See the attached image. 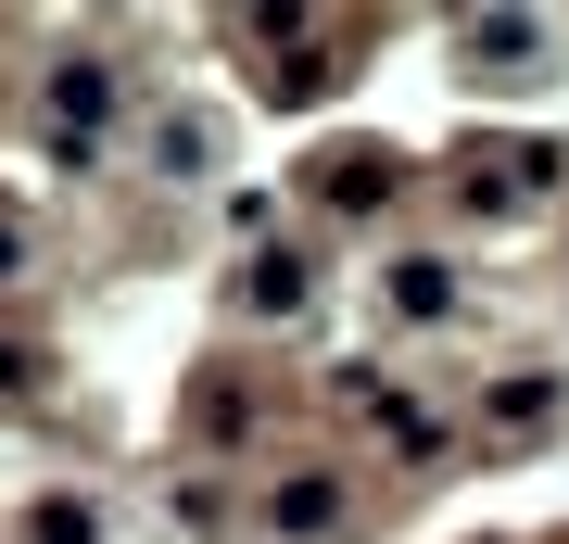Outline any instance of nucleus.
I'll list each match as a JSON object with an SVG mask.
<instances>
[{
    "instance_id": "obj_1",
    "label": "nucleus",
    "mask_w": 569,
    "mask_h": 544,
    "mask_svg": "<svg viewBox=\"0 0 569 544\" xmlns=\"http://www.w3.org/2000/svg\"><path fill=\"white\" fill-rule=\"evenodd\" d=\"M545 178H557V152H507V140H481V152L456 165L468 202H507V190H545Z\"/></svg>"
},
{
    "instance_id": "obj_2",
    "label": "nucleus",
    "mask_w": 569,
    "mask_h": 544,
    "mask_svg": "<svg viewBox=\"0 0 569 544\" xmlns=\"http://www.w3.org/2000/svg\"><path fill=\"white\" fill-rule=\"evenodd\" d=\"M266 520H279L291 544H305V532H342V482H329V468H291V482L266 494Z\"/></svg>"
},
{
    "instance_id": "obj_3",
    "label": "nucleus",
    "mask_w": 569,
    "mask_h": 544,
    "mask_svg": "<svg viewBox=\"0 0 569 544\" xmlns=\"http://www.w3.org/2000/svg\"><path fill=\"white\" fill-rule=\"evenodd\" d=\"M89 115H102V63H63V77H51V127L89 140Z\"/></svg>"
},
{
    "instance_id": "obj_4",
    "label": "nucleus",
    "mask_w": 569,
    "mask_h": 544,
    "mask_svg": "<svg viewBox=\"0 0 569 544\" xmlns=\"http://www.w3.org/2000/svg\"><path fill=\"white\" fill-rule=\"evenodd\" d=\"M545 405H557L545 380H507V393H493V418H507V431H545Z\"/></svg>"
},
{
    "instance_id": "obj_5",
    "label": "nucleus",
    "mask_w": 569,
    "mask_h": 544,
    "mask_svg": "<svg viewBox=\"0 0 569 544\" xmlns=\"http://www.w3.org/2000/svg\"><path fill=\"white\" fill-rule=\"evenodd\" d=\"M39 544H89V506H77V494H51V506H39Z\"/></svg>"
},
{
    "instance_id": "obj_6",
    "label": "nucleus",
    "mask_w": 569,
    "mask_h": 544,
    "mask_svg": "<svg viewBox=\"0 0 569 544\" xmlns=\"http://www.w3.org/2000/svg\"><path fill=\"white\" fill-rule=\"evenodd\" d=\"M13 266H26V228H13V216H0V279H13Z\"/></svg>"
}]
</instances>
